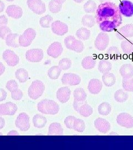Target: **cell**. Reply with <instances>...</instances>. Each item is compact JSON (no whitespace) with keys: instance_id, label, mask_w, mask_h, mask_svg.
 <instances>
[{"instance_id":"6da1fadb","label":"cell","mask_w":133,"mask_h":150,"mask_svg":"<svg viewBox=\"0 0 133 150\" xmlns=\"http://www.w3.org/2000/svg\"><path fill=\"white\" fill-rule=\"evenodd\" d=\"M96 20L102 31L112 32L122 23V15L115 4L106 2L99 5L96 9Z\"/></svg>"},{"instance_id":"7a4b0ae2","label":"cell","mask_w":133,"mask_h":150,"mask_svg":"<svg viewBox=\"0 0 133 150\" xmlns=\"http://www.w3.org/2000/svg\"><path fill=\"white\" fill-rule=\"evenodd\" d=\"M37 108L40 112L46 115H56L59 111L58 103L54 101L48 99H44L39 102Z\"/></svg>"},{"instance_id":"3957f363","label":"cell","mask_w":133,"mask_h":150,"mask_svg":"<svg viewBox=\"0 0 133 150\" xmlns=\"http://www.w3.org/2000/svg\"><path fill=\"white\" fill-rule=\"evenodd\" d=\"M45 90V86L41 81L35 80L28 88V96L33 100H37L42 95Z\"/></svg>"},{"instance_id":"277c9868","label":"cell","mask_w":133,"mask_h":150,"mask_svg":"<svg viewBox=\"0 0 133 150\" xmlns=\"http://www.w3.org/2000/svg\"><path fill=\"white\" fill-rule=\"evenodd\" d=\"M64 44L67 49L77 53L82 52L84 48L83 43L80 40H76L73 36H68L65 38Z\"/></svg>"},{"instance_id":"5b68a950","label":"cell","mask_w":133,"mask_h":150,"mask_svg":"<svg viewBox=\"0 0 133 150\" xmlns=\"http://www.w3.org/2000/svg\"><path fill=\"white\" fill-rule=\"evenodd\" d=\"M36 36V32L32 28H27L24 33L19 36V44L22 47H28Z\"/></svg>"},{"instance_id":"8992f818","label":"cell","mask_w":133,"mask_h":150,"mask_svg":"<svg viewBox=\"0 0 133 150\" xmlns=\"http://www.w3.org/2000/svg\"><path fill=\"white\" fill-rule=\"evenodd\" d=\"M29 8L37 15H42L46 11L45 4L42 0H27Z\"/></svg>"},{"instance_id":"52a82bcc","label":"cell","mask_w":133,"mask_h":150,"mask_svg":"<svg viewBox=\"0 0 133 150\" xmlns=\"http://www.w3.org/2000/svg\"><path fill=\"white\" fill-rule=\"evenodd\" d=\"M16 126L22 131H27L30 128V117L26 113H21L16 118Z\"/></svg>"},{"instance_id":"ba28073f","label":"cell","mask_w":133,"mask_h":150,"mask_svg":"<svg viewBox=\"0 0 133 150\" xmlns=\"http://www.w3.org/2000/svg\"><path fill=\"white\" fill-rule=\"evenodd\" d=\"M109 43V38L105 32H101L97 36L94 45L96 49L99 51H104Z\"/></svg>"},{"instance_id":"9c48e42d","label":"cell","mask_w":133,"mask_h":150,"mask_svg":"<svg viewBox=\"0 0 133 150\" xmlns=\"http://www.w3.org/2000/svg\"><path fill=\"white\" fill-rule=\"evenodd\" d=\"M26 59L31 62H39L43 58V51L39 48H33L26 53Z\"/></svg>"},{"instance_id":"30bf717a","label":"cell","mask_w":133,"mask_h":150,"mask_svg":"<svg viewBox=\"0 0 133 150\" xmlns=\"http://www.w3.org/2000/svg\"><path fill=\"white\" fill-rule=\"evenodd\" d=\"M117 122L118 124L127 129L133 127V117L127 113H120L117 116Z\"/></svg>"},{"instance_id":"8fae6325","label":"cell","mask_w":133,"mask_h":150,"mask_svg":"<svg viewBox=\"0 0 133 150\" xmlns=\"http://www.w3.org/2000/svg\"><path fill=\"white\" fill-rule=\"evenodd\" d=\"M122 16L130 17L133 16V3L129 0H122L118 6Z\"/></svg>"},{"instance_id":"7c38bea8","label":"cell","mask_w":133,"mask_h":150,"mask_svg":"<svg viewBox=\"0 0 133 150\" xmlns=\"http://www.w3.org/2000/svg\"><path fill=\"white\" fill-rule=\"evenodd\" d=\"M116 36L120 40L133 37V24H127L118 29L116 32Z\"/></svg>"},{"instance_id":"4fadbf2b","label":"cell","mask_w":133,"mask_h":150,"mask_svg":"<svg viewBox=\"0 0 133 150\" xmlns=\"http://www.w3.org/2000/svg\"><path fill=\"white\" fill-rule=\"evenodd\" d=\"M2 57L7 64L10 67H14L19 63L18 56L10 50H5L2 54Z\"/></svg>"},{"instance_id":"5bb4252c","label":"cell","mask_w":133,"mask_h":150,"mask_svg":"<svg viewBox=\"0 0 133 150\" xmlns=\"http://www.w3.org/2000/svg\"><path fill=\"white\" fill-rule=\"evenodd\" d=\"M61 81L63 85L69 86H76L79 85L81 81V78L80 76L72 73L64 74L63 75Z\"/></svg>"},{"instance_id":"9a60e30c","label":"cell","mask_w":133,"mask_h":150,"mask_svg":"<svg viewBox=\"0 0 133 150\" xmlns=\"http://www.w3.org/2000/svg\"><path fill=\"white\" fill-rule=\"evenodd\" d=\"M17 106L13 102H7L0 104V115L13 116L17 111Z\"/></svg>"},{"instance_id":"2e32d148","label":"cell","mask_w":133,"mask_h":150,"mask_svg":"<svg viewBox=\"0 0 133 150\" xmlns=\"http://www.w3.org/2000/svg\"><path fill=\"white\" fill-rule=\"evenodd\" d=\"M51 27L52 32L58 36H64L68 31L67 25L61 21L53 22L52 23Z\"/></svg>"},{"instance_id":"e0dca14e","label":"cell","mask_w":133,"mask_h":150,"mask_svg":"<svg viewBox=\"0 0 133 150\" xmlns=\"http://www.w3.org/2000/svg\"><path fill=\"white\" fill-rule=\"evenodd\" d=\"M63 51L62 44L59 42H54L52 43L47 49V54L48 56L57 59L59 57Z\"/></svg>"},{"instance_id":"ac0fdd59","label":"cell","mask_w":133,"mask_h":150,"mask_svg":"<svg viewBox=\"0 0 133 150\" xmlns=\"http://www.w3.org/2000/svg\"><path fill=\"white\" fill-rule=\"evenodd\" d=\"M94 126L100 132L106 134L110 129V123L106 119L98 118L94 121Z\"/></svg>"},{"instance_id":"d6986e66","label":"cell","mask_w":133,"mask_h":150,"mask_svg":"<svg viewBox=\"0 0 133 150\" xmlns=\"http://www.w3.org/2000/svg\"><path fill=\"white\" fill-rule=\"evenodd\" d=\"M71 91L68 87H62L59 88L57 92V98L59 102L66 103L69 101Z\"/></svg>"},{"instance_id":"ffe728a7","label":"cell","mask_w":133,"mask_h":150,"mask_svg":"<svg viewBox=\"0 0 133 150\" xmlns=\"http://www.w3.org/2000/svg\"><path fill=\"white\" fill-rule=\"evenodd\" d=\"M6 12L9 17L15 19L20 18L23 13L22 9L20 6L14 5L8 6L6 10Z\"/></svg>"},{"instance_id":"44dd1931","label":"cell","mask_w":133,"mask_h":150,"mask_svg":"<svg viewBox=\"0 0 133 150\" xmlns=\"http://www.w3.org/2000/svg\"><path fill=\"white\" fill-rule=\"evenodd\" d=\"M103 87L102 82L98 79H91L88 85V90L91 94L97 95L99 93Z\"/></svg>"},{"instance_id":"7402d4cb","label":"cell","mask_w":133,"mask_h":150,"mask_svg":"<svg viewBox=\"0 0 133 150\" xmlns=\"http://www.w3.org/2000/svg\"><path fill=\"white\" fill-rule=\"evenodd\" d=\"M20 35L17 33H9L6 38V43L8 46L17 48L20 46L19 44Z\"/></svg>"},{"instance_id":"603a6c76","label":"cell","mask_w":133,"mask_h":150,"mask_svg":"<svg viewBox=\"0 0 133 150\" xmlns=\"http://www.w3.org/2000/svg\"><path fill=\"white\" fill-rule=\"evenodd\" d=\"M119 72L123 79H131L133 76V66L132 64H124L122 65Z\"/></svg>"},{"instance_id":"cb8c5ba5","label":"cell","mask_w":133,"mask_h":150,"mask_svg":"<svg viewBox=\"0 0 133 150\" xmlns=\"http://www.w3.org/2000/svg\"><path fill=\"white\" fill-rule=\"evenodd\" d=\"M63 134V129L59 123H52L48 128L49 136H62Z\"/></svg>"},{"instance_id":"d4e9b609","label":"cell","mask_w":133,"mask_h":150,"mask_svg":"<svg viewBox=\"0 0 133 150\" xmlns=\"http://www.w3.org/2000/svg\"><path fill=\"white\" fill-rule=\"evenodd\" d=\"M47 122V120L41 115L37 114L33 116V123L35 127L37 129L43 128Z\"/></svg>"},{"instance_id":"484cf974","label":"cell","mask_w":133,"mask_h":150,"mask_svg":"<svg viewBox=\"0 0 133 150\" xmlns=\"http://www.w3.org/2000/svg\"><path fill=\"white\" fill-rule=\"evenodd\" d=\"M108 57L113 61H118L120 59L121 54L117 47L112 46L109 47L106 52Z\"/></svg>"},{"instance_id":"4316f807","label":"cell","mask_w":133,"mask_h":150,"mask_svg":"<svg viewBox=\"0 0 133 150\" xmlns=\"http://www.w3.org/2000/svg\"><path fill=\"white\" fill-rule=\"evenodd\" d=\"M102 80L104 84L106 87H111L113 86L116 81V77L113 74L107 72L104 74L102 76Z\"/></svg>"},{"instance_id":"83f0119b","label":"cell","mask_w":133,"mask_h":150,"mask_svg":"<svg viewBox=\"0 0 133 150\" xmlns=\"http://www.w3.org/2000/svg\"><path fill=\"white\" fill-rule=\"evenodd\" d=\"M112 64L106 59H102L99 61L98 70L101 73L106 74L112 70Z\"/></svg>"},{"instance_id":"f1b7e54d","label":"cell","mask_w":133,"mask_h":150,"mask_svg":"<svg viewBox=\"0 0 133 150\" xmlns=\"http://www.w3.org/2000/svg\"><path fill=\"white\" fill-rule=\"evenodd\" d=\"M96 64V59L91 56H87L82 61V66L85 70L93 69Z\"/></svg>"},{"instance_id":"f546056e","label":"cell","mask_w":133,"mask_h":150,"mask_svg":"<svg viewBox=\"0 0 133 150\" xmlns=\"http://www.w3.org/2000/svg\"><path fill=\"white\" fill-rule=\"evenodd\" d=\"M121 47L125 54H133V41L124 40L121 43Z\"/></svg>"},{"instance_id":"4dcf8cb0","label":"cell","mask_w":133,"mask_h":150,"mask_svg":"<svg viewBox=\"0 0 133 150\" xmlns=\"http://www.w3.org/2000/svg\"><path fill=\"white\" fill-rule=\"evenodd\" d=\"M93 108L87 103H84L80 107L78 113L84 117H88L93 113Z\"/></svg>"},{"instance_id":"1f68e13d","label":"cell","mask_w":133,"mask_h":150,"mask_svg":"<svg viewBox=\"0 0 133 150\" xmlns=\"http://www.w3.org/2000/svg\"><path fill=\"white\" fill-rule=\"evenodd\" d=\"M76 36L81 40H87L91 36V31L87 28H80L76 32Z\"/></svg>"},{"instance_id":"d6a6232c","label":"cell","mask_w":133,"mask_h":150,"mask_svg":"<svg viewBox=\"0 0 133 150\" xmlns=\"http://www.w3.org/2000/svg\"><path fill=\"white\" fill-rule=\"evenodd\" d=\"M98 112L102 116L108 115L112 110L111 105L108 102H103L98 106Z\"/></svg>"},{"instance_id":"836d02e7","label":"cell","mask_w":133,"mask_h":150,"mask_svg":"<svg viewBox=\"0 0 133 150\" xmlns=\"http://www.w3.org/2000/svg\"><path fill=\"white\" fill-rule=\"evenodd\" d=\"M16 79L21 83L26 82L28 79V73L27 70L24 69H18L15 72Z\"/></svg>"},{"instance_id":"e575fe53","label":"cell","mask_w":133,"mask_h":150,"mask_svg":"<svg viewBox=\"0 0 133 150\" xmlns=\"http://www.w3.org/2000/svg\"><path fill=\"white\" fill-rule=\"evenodd\" d=\"M96 18L91 15H85L82 17V23L85 27H93L96 24Z\"/></svg>"},{"instance_id":"d590c367","label":"cell","mask_w":133,"mask_h":150,"mask_svg":"<svg viewBox=\"0 0 133 150\" xmlns=\"http://www.w3.org/2000/svg\"><path fill=\"white\" fill-rule=\"evenodd\" d=\"M73 96L75 100L77 101H84L87 98V94L82 88H77L74 91Z\"/></svg>"},{"instance_id":"8d00e7d4","label":"cell","mask_w":133,"mask_h":150,"mask_svg":"<svg viewBox=\"0 0 133 150\" xmlns=\"http://www.w3.org/2000/svg\"><path fill=\"white\" fill-rule=\"evenodd\" d=\"M62 70L58 66H54L48 71V76L52 80H56L59 77Z\"/></svg>"},{"instance_id":"74e56055","label":"cell","mask_w":133,"mask_h":150,"mask_svg":"<svg viewBox=\"0 0 133 150\" xmlns=\"http://www.w3.org/2000/svg\"><path fill=\"white\" fill-rule=\"evenodd\" d=\"M114 97L117 102L123 103L128 100V94L122 90H118L115 92Z\"/></svg>"},{"instance_id":"f35d334b","label":"cell","mask_w":133,"mask_h":150,"mask_svg":"<svg viewBox=\"0 0 133 150\" xmlns=\"http://www.w3.org/2000/svg\"><path fill=\"white\" fill-rule=\"evenodd\" d=\"M84 10L86 13H94L97 9L96 2L93 0H88L83 6Z\"/></svg>"},{"instance_id":"ab89813d","label":"cell","mask_w":133,"mask_h":150,"mask_svg":"<svg viewBox=\"0 0 133 150\" xmlns=\"http://www.w3.org/2000/svg\"><path fill=\"white\" fill-rule=\"evenodd\" d=\"M85 123L83 120L76 118L73 125V129L78 132H83L85 129Z\"/></svg>"},{"instance_id":"60d3db41","label":"cell","mask_w":133,"mask_h":150,"mask_svg":"<svg viewBox=\"0 0 133 150\" xmlns=\"http://www.w3.org/2000/svg\"><path fill=\"white\" fill-rule=\"evenodd\" d=\"M53 21V18L49 15H47L46 16L41 17L39 20V24L41 27L43 28H48L50 27L51 23Z\"/></svg>"},{"instance_id":"b9f144b4","label":"cell","mask_w":133,"mask_h":150,"mask_svg":"<svg viewBox=\"0 0 133 150\" xmlns=\"http://www.w3.org/2000/svg\"><path fill=\"white\" fill-rule=\"evenodd\" d=\"M49 10L52 13H57L61 10L62 7V5L57 4L54 0H51L48 5Z\"/></svg>"},{"instance_id":"7bdbcfd3","label":"cell","mask_w":133,"mask_h":150,"mask_svg":"<svg viewBox=\"0 0 133 150\" xmlns=\"http://www.w3.org/2000/svg\"><path fill=\"white\" fill-rule=\"evenodd\" d=\"M72 66V61L67 58L61 59L59 62L58 66L62 70H67L70 69Z\"/></svg>"},{"instance_id":"ee69618b","label":"cell","mask_w":133,"mask_h":150,"mask_svg":"<svg viewBox=\"0 0 133 150\" xmlns=\"http://www.w3.org/2000/svg\"><path fill=\"white\" fill-rule=\"evenodd\" d=\"M122 87L125 91L133 92V79H123Z\"/></svg>"},{"instance_id":"f6af8a7d","label":"cell","mask_w":133,"mask_h":150,"mask_svg":"<svg viewBox=\"0 0 133 150\" xmlns=\"http://www.w3.org/2000/svg\"><path fill=\"white\" fill-rule=\"evenodd\" d=\"M23 96V93L22 91L21 90L18 89V88L13 90L12 92H11L12 98L16 101L21 100Z\"/></svg>"},{"instance_id":"bcb514c9","label":"cell","mask_w":133,"mask_h":150,"mask_svg":"<svg viewBox=\"0 0 133 150\" xmlns=\"http://www.w3.org/2000/svg\"><path fill=\"white\" fill-rule=\"evenodd\" d=\"M11 33H12L11 29L7 26L0 27V38L1 39L5 40L7 36Z\"/></svg>"},{"instance_id":"7dc6e473","label":"cell","mask_w":133,"mask_h":150,"mask_svg":"<svg viewBox=\"0 0 133 150\" xmlns=\"http://www.w3.org/2000/svg\"><path fill=\"white\" fill-rule=\"evenodd\" d=\"M75 118V116H69L64 120V124L67 128L68 129H73V125Z\"/></svg>"},{"instance_id":"c3c4849f","label":"cell","mask_w":133,"mask_h":150,"mask_svg":"<svg viewBox=\"0 0 133 150\" xmlns=\"http://www.w3.org/2000/svg\"><path fill=\"white\" fill-rule=\"evenodd\" d=\"M6 88L10 92H12L13 90L18 88V85L16 81L13 80L8 81L6 85Z\"/></svg>"},{"instance_id":"681fc988","label":"cell","mask_w":133,"mask_h":150,"mask_svg":"<svg viewBox=\"0 0 133 150\" xmlns=\"http://www.w3.org/2000/svg\"><path fill=\"white\" fill-rule=\"evenodd\" d=\"M87 103V101L85 100L84 101H75L74 100V102H73V108L75 109V110L78 112V111H79V109H80V107L83 105L84 103Z\"/></svg>"},{"instance_id":"f907efd6","label":"cell","mask_w":133,"mask_h":150,"mask_svg":"<svg viewBox=\"0 0 133 150\" xmlns=\"http://www.w3.org/2000/svg\"><path fill=\"white\" fill-rule=\"evenodd\" d=\"M8 24V19L5 15L0 16V27L7 26Z\"/></svg>"},{"instance_id":"816d5d0a","label":"cell","mask_w":133,"mask_h":150,"mask_svg":"<svg viewBox=\"0 0 133 150\" xmlns=\"http://www.w3.org/2000/svg\"><path fill=\"white\" fill-rule=\"evenodd\" d=\"M7 97V92L6 91L2 88H0V102H2L5 100Z\"/></svg>"},{"instance_id":"f5cc1de1","label":"cell","mask_w":133,"mask_h":150,"mask_svg":"<svg viewBox=\"0 0 133 150\" xmlns=\"http://www.w3.org/2000/svg\"><path fill=\"white\" fill-rule=\"evenodd\" d=\"M5 66L4 65V64L0 62V76L2 75L5 71Z\"/></svg>"},{"instance_id":"db71d44e","label":"cell","mask_w":133,"mask_h":150,"mask_svg":"<svg viewBox=\"0 0 133 150\" xmlns=\"http://www.w3.org/2000/svg\"><path fill=\"white\" fill-rule=\"evenodd\" d=\"M5 126V121L4 118L0 117V129H2Z\"/></svg>"},{"instance_id":"11a10c76","label":"cell","mask_w":133,"mask_h":150,"mask_svg":"<svg viewBox=\"0 0 133 150\" xmlns=\"http://www.w3.org/2000/svg\"><path fill=\"white\" fill-rule=\"evenodd\" d=\"M5 7V4L2 1L0 0V13L2 12L3 11H4Z\"/></svg>"},{"instance_id":"9f6ffc18","label":"cell","mask_w":133,"mask_h":150,"mask_svg":"<svg viewBox=\"0 0 133 150\" xmlns=\"http://www.w3.org/2000/svg\"><path fill=\"white\" fill-rule=\"evenodd\" d=\"M8 136H18L19 134L16 131H11L8 134Z\"/></svg>"},{"instance_id":"6f0895ef","label":"cell","mask_w":133,"mask_h":150,"mask_svg":"<svg viewBox=\"0 0 133 150\" xmlns=\"http://www.w3.org/2000/svg\"><path fill=\"white\" fill-rule=\"evenodd\" d=\"M54 1L56 2H57V4L62 5L66 0H54Z\"/></svg>"},{"instance_id":"680465c9","label":"cell","mask_w":133,"mask_h":150,"mask_svg":"<svg viewBox=\"0 0 133 150\" xmlns=\"http://www.w3.org/2000/svg\"><path fill=\"white\" fill-rule=\"evenodd\" d=\"M109 1H110V0H99V1L101 2V3H104V2H108Z\"/></svg>"},{"instance_id":"91938a15","label":"cell","mask_w":133,"mask_h":150,"mask_svg":"<svg viewBox=\"0 0 133 150\" xmlns=\"http://www.w3.org/2000/svg\"><path fill=\"white\" fill-rule=\"evenodd\" d=\"M76 3H82L84 0H73Z\"/></svg>"},{"instance_id":"94428289","label":"cell","mask_w":133,"mask_h":150,"mask_svg":"<svg viewBox=\"0 0 133 150\" xmlns=\"http://www.w3.org/2000/svg\"><path fill=\"white\" fill-rule=\"evenodd\" d=\"M7 1H9V2H12V1H13L14 0H6Z\"/></svg>"},{"instance_id":"6125c7cd","label":"cell","mask_w":133,"mask_h":150,"mask_svg":"<svg viewBox=\"0 0 133 150\" xmlns=\"http://www.w3.org/2000/svg\"><path fill=\"white\" fill-rule=\"evenodd\" d=\"M2 135H3V134L1 132H0V136H2Z\"/></svg>"}]
</instances>
